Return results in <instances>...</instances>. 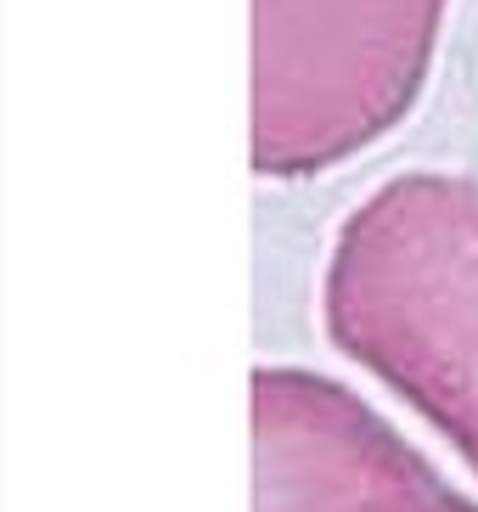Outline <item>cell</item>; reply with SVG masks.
<instances>
[{
  "label": "cell",
  "mask_w": 478,
  "mask_h": 512,
  "mask_svg": "<svg viewBox=\"0 0 478 512\" xmlns=\"http://www.w3.org/2000/svg\"><path fill=\"white\" fill-rule=\"evenodd\" d=\"M321 321L478 473V181L405 169L332 237Z\"/></svg>",
  "instance_id": "obj_1"
},
{
  "label": "cell",
  "mask_w": 478,
  "mask_h": 512,
  "mask_svg": "<svg viewBox=\"0 0 478 512\" xmlns=\"http://www.w3.org/2000/svg\"><path fill=\"white\" fill-rule=\"evenodd\" d=\"M450 0H254V175L310 181L400 130Z\"/></svg>",
  "instance_id": "obj_2"
},
{
  "label": "cell",
  "mask_w": 478,
  "mask_h": 512,
  "mask_svg": "<svg viewBox=\"0 0 478 512\" xmlns=\"http://www.w3.org/2000/svg\"><path fill=\"white\" fill-rule=\"evenodd\" d=\"M254 512H478L355 389L304 366L254 372Z\"/></svg>",
  "instance_id": "obj_3"
}]
</instances>
